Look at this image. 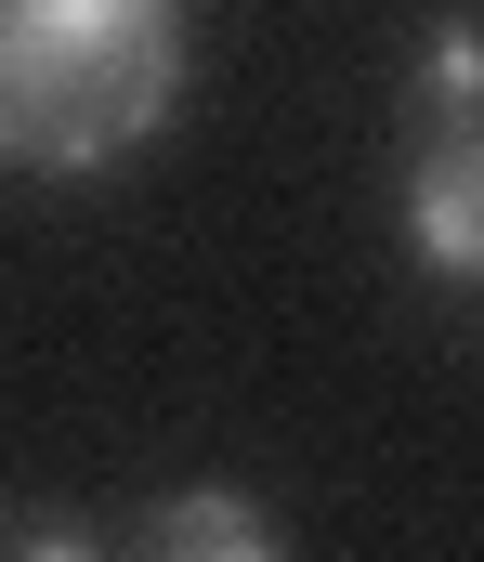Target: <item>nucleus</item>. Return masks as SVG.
<instances>
[{
  "label": "nucleus",
  "instance_id": "f257e3e1",
  "mask_svg": "<svg viewBox=\"0 0 484 562\" xmlns=\"http://www.w3.org/2000/svg\"><path fill=\"white\" fill-rule=\"evenodd\" d=\"M183 26L170 0H0V157L105 170L170 119Z\"/></svg>",
  "mask_w": 484,
  "mask_h": 562
},
{
  "label": "nucleus",
  "instance_id": "f03ea898",
  "mask_svg": "<svg viewBox=\"0 0 484 562\" xmlns=\"http://www.w3.org/2000/svg\"><path fill=\"white\" fill-rule=\"evenodd\" d=\"M406 236L432 276L484 288V132H432L419 170H406Z\"/></svg>",
  "mask_w": 484,
  "mask_h": 562
},
{
  "label": "nucleus",
  "instance_id": "7ed1b4c3",
  "mask_svg": "<svg viewBox=\"0 0 484 562\" xmlns=\"http://www.w3.org/2000/svg\"><path fill=\"white\" fill-rule=\"evenodd\" d=\"M145 562H289V550H275V524L236 484H183L158 510V537H145Z\"/></svg>",
  "mask_w": 484,
  "mask_h": 562
},
{
  "label": "nucleus",
  "instance_id": "20e7f679",
  "mask_svg": "<svg viewBox=\"0 0 484 562\" xmlns=\"http://www.w3.org/2000/svg\"><path fill=\"white\" fill-rule=\"evenodd\" d=\"M419 105H432V132H484V26L472 13H446L419 40Z\"/></svg>",
  "mask_w": 484,
  "mask_h": 562
},
{
  "label": "nucleus",
  "instance_id": "39448f33",
  "mask_svg": "<svg viewBox=\"0 0 484 562\" xmlns=\"http://www.w3.org/2000/svg\"><path fill=\"white\" fill-rule=\"evenodd\" d=\"M0 562H105L79 524H53V510H0Z\"/></svg>",
  "mask_w": 484,
  "mask_h": 562
}]
</instances>
